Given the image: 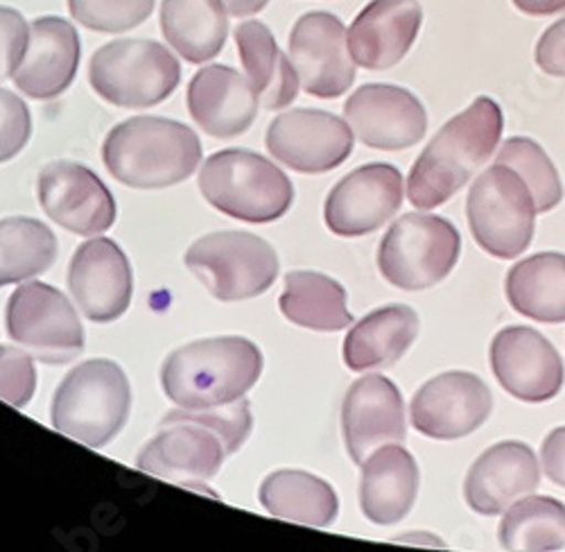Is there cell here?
<instances>
[{
	"instance_id": "cell-9",
	"label": "cell",
	"mask_w": 565,
	"mask_h": 552,
	"mask_svg": "<svg viewBox=\"0 0 565 552\" xmlns=\"http://www.w3.org/2000/svg\"><path fill=\"white\" fill-rule=\"evenodd\" d=\"M185 265L220 301H245L271 288L278 274L274 247L247 232H220L185 252Z\"/></svg>"
},
{
	"instance_id": "cell-32",
	"label": "cell",
	"mask_w": 565,
	"mask_h": 552,
	"mask_svg": "<svg viewBox=\"0 0 565 552\" xmlns=\"http://www.w3.org/2000/svg\"><path fill=\"white\" fill-rule=\"evenodd\" d=\"M57 258V238L34 217L0 220V288L49 272Z\"/></svg>"
},
{
	"instance_id": "cell-19",
	"label": "cell",
	"mask_w": 565,
	"mask_h": 552,
	"mask_svg": "<svg viewBox=\"0 0 565 552\" xmlns=\"http://www.w3.org/2000/svg\"><path fill=\"white\" fill-rule=\"evenodd\" d=\"M68 288L88 319L107 325L122 317L129 308L134 293L131 265L114 241H86L73 254Z\"/></svg>"
},
{
	"instance_id": "cell-18",
	"label": "cell",
	"mask_w": 565,
	"mask_h": 552,
	"mask_svg": "<svg viewBox=\"0 0 565 552\" xmlns=\"http://www.w3.org/2000/svg\"><path fill=\"white\" fill-rule=\"evenodd\" d=\"M353 134L373 150H407L428 129V114L407 88L394 84H364L344 103Z\"/></svg>"
},
{
	"instance_id": "cell-34",
	"label": "cell",
	"mask_w": 565,
	"mask_h": 552,
	"mask_svg": "<svg viewBox=\"0 0 565 552\" xmlns=\"http://www.w3.org/2000/svg\"><path fill=\"white\" fill-rule=\"evenodd\" d=\"M495 163L513 168L525 179L536 213H550L563 202V183L545 150L525 136H511L502 144Z\"/></svg>"
},
{
	"instance_id": "cell-14",
	"label": "cell",
	"mask_w": 565,
	"mask_h": 552,
	"mask_svg": "<svg viewBox=\"0 0 565 552\" xmlns=\"http://www.w3.org/2000/svg\"><path fill=\"white\" fill-rule=\"evenodd\" d=\"M493 396L487 383L470 372H446L423 385L409 405L412 426L430 439L452 442L487 424Z\"/></svg>"
},
{
	"instance_id": "cell-28",
	"label": "cell",
	"mask_w": 565,
	"mask_h": 552,
	"mask_svg": "<svg viewBox=\"0 0 565 552\" xmlns=\"http://www.w3.org/2000/svg\"><path fill=\"white\" fill-rule=\"evenodd\" d=\"M235 43L247 79L256 88L265 109H282L299 96V75L292 62L280 53L274 34L260 21H247L235 28Z\"/></svg>"
},
{
	"instance_id": "cell-20",
	"label": "cell",
	"mask_w": 565,
	"mask_h": 552,
	"mask_svg": "<svg viewBox=\"0 0 565 552\" xmlns=\"http://www.w3.org/2000/svg\"><path fill=\"white\" fill-rule=\"evenodd\" d=\"M342 428L347 450L360 467L381 446L405 442L407 426L401 390L381 374L355 381L344 396Z\"/></svg>"
},
{
	"instance_id": "cell-10",
	"label": "cell",
	"mask_w": 565,
	"mask_h": 552,
	"mask_svg": "<svg viewBox=\"0 0 565 552\" xmlns=\"http://www.w3.org/2000/svg\"><path fill=\"white\" fill-rule=\"evenodd\" d=\"M8 333L45 364L71 362L84 349V329L73 304L39 282L23 284L10 297Z\"/></svg>"
},
{
	"instance_id": "cell-37",
	"label": "cell",
	"mask_w": 565,
	"mask_h": 552,
	"mask_svg": "<svg viewBox=\"0 0 565 552\" xmlns=\"http://www.w3.org/2000/svg\"><path fill=\"white\" fill-rule=\"evenodd\" d=\"M32 118L28 105L8 88H0V163L14 159L30 141Z\"/></svg>"
},
{
	"instance_id": "cell-16",
	"label": "cell",
	"mask_w": 565,
	"mask_h": 552,
	"mask_svg": "<svg viewBox=\"0 0 565 552\" xmlns=\"http://www.w3.org/2000/svg\"><path fill=\"white\" fill-rule=\"evenodd\" d=\"M41 209L77 236H98L116 222V200L96 172L75 161L49 163L36 181Z\"/></svg>"
},
{
	"instance_id": "cell-42",
	"label": "cell",
	"mask_w": 565,
	"mask_h": 552,
	"mask_svg": "<svg viewBox=\"0 0 565 552\" xmlns=\"http://www.w3.org/2000/svg\"><path fill=\"white\" fill-rule=\"evenodd\" d=\"M231 17H252L267 8L269 0H222Z\"/></svg>"
},
{
	"instance_id": "cell-4",
	"label": "cell",
	"mask_w": 565,
	"mask_h": 552,
	"mask_svg": "<svg viewBox=\"0 0 565 552\" xmlns=\"http://www.w3.org/2000/svg\"><path fill=\"white\" fill-rule=\"evenodd\" d=\"M129 381L111 360L77 364L53 399V426L90 448L107 446L127 424Z\"/></svg>"
},
{
	"instance_id": "cell-8",
	"label": "cell",
	"mask_w": 565,
	"mask_h": 552,
	"mask_svg": "<svg viewBox=\"0 0 565 552\" xmlns=\"http://www.w3.org/2000/svg\"><path fill=\"white\" fill-rule=\"evenodd\" d=\"M461 254L457 226L433 213L398 217L379 250V269L392 286L418 293L441 284Z\"/></svg>"
},
{
	"instance_id": "cell-36",
	"label": "cell",
	"mask_w": 565,
	"mask_h": 552,
	"mask_svg": "<svg viewBox=\"0 0 565 552\" xmlns=\"http://www.w3.org/2000/svg\"><path fill=\"white\" fill-rule=\"evenodd\" d=\"M36 388V372L30 353L0 344V399L14 407L30 403Z\"/></svg>"
},
{
	"instance_id": "cell-6",
	"label": "cell",
	"mask_w": 565,
	"mask_h": 552,
	"mask_svg": "<svg viewBox=\"0 0 565 552\" xmlns=\"http://www.w3.org/2000/svg\"><path fill=\"white\" fill-rule=\"evenodd\" d=\"M466 215L476 243L495 258H518L534 241V198L525 179L509 166L493 163L476 179Z\"/></svg>"
},
{
	"instance_id": "cell-27",
	"label": "cell",
	"mask_w": 565,
	"mask_h": 552,
	"mask_svg": "<svg viewBox=\"0 0 565 552\" xmlns=\"http://www.w3.org/2000/svg\"><path fill=\"white\" fill-rule=\"evenodd\" d=\"M504 293L509 306L543 325L565 321V254L543 252L507 272Z\"/></svg>"
},
{
	"instance_id": "cell-13",
	"label": "cell",
	"mask_w": 565,
	"mask_h": 552,
	"mask_svg": "<svg viewBox=\"0 0 565 552\" xmlns=\"http://www.w3.org/2000/svg\"><path fill=\"white\" fill-rule=\"evenodd\" d=\"M355 134L335 114L321 109H295L271 120L267 150L288 168L321 174L340 168L353 152Z\"/></svg>"
},
{
	"instance_id": "cell-21",
	"label": "cell",
	"mask_w": 565,
	"mask_h": 552,
	"mask_svg": "<svg viewBox=\"0 0 565 552\" xmlns=\"http://www.w3.org/2000/svg\"><path fill=\"white\" fill-rule=\"evenodd\" d=\"M541 485L536 453L523 442H500L487 448L463 480L468 508L480 517H498Z\"/></svg>"
},
{
	"instance_id": "cell-40",
	"label": "cell",
	"mask_w": 565,
	"mask_h": 552,
	"mask_svg": "<svg viewBox=\"0 0 565 552\" xmlns=\"http://www.w3.org/2000/svg\"><path fill=\"white\" fill-rule=\"evenodd\" d=\"M541 463L547 480L565 489V426L554 428L545 437L541 446Z\"/></svg>"
},
{
	"instance_id": "cell-7",
	"label": "cell",
	"mask_w": 565,
	"mask_h": 552,
	"mask_svg": "<svg viewBox=\"0 0 565 552\" xmlns=\"http://www.w3.org/2000/svg\"><path fill=\"white\" fill-rule=\"evenodd\" d=\"M88 79L103 100L125 109H143L174 94L181 68L159 41L118 39L93 55Z\"/></svg>"
},
{
	"instance_id": "cell-38",
	"label": "cell",
	"mask_w": 565,
	"mask_h": 552,
	"mask_svg": "<svg viewBox=\"0 0 565 552\" xmlns=\"http://www.w3.org/2000/svg\"><path fill=\"white\" fill-rule=\"evenodd\" d=\"M30 43V25L14 8L0 6V82L14 77Z\"/></svg>"
},
{
	"instance_id": "cell-2",
	"label": "cell",
	"mask_w": 565,
	"mask_h": 552,
	"mask_svg": "<svg viewBox=\"0 0 565 552\" xmlns=\"http://www.w3.org/2000/svg\"><path fill=\"white\" fill-rule=\"evenodd\" d=\"M103 157L125 187L157 191L191 177L202 161V146L198 134L183 123L136 116L109 131Z\"/></svg>"
},
{
	"instance_id": "cell-30",
	"label": "cell",
	"mask_w": 565,
	"mask_h": 552,
	"mask_svg": "<svg viewBox=\"0 0 565 552\" xmlns=\"http://www.w3.org/2000/svg\"><path fill=\"white\" fill-rule=\"evenodd\" d=\"M260 502L276 519L312 528L333 526L340 512V500L331 485L312 474L292 469L265 478Z\"/></svg>"
},
{
	"instance_id": "cell-11",
	"label": "cell",
	"mask_w": 565,
	"mask_h": 552,
	"mask_svg": "<svg viewBox=\"0 0 565 552\" xmlns=\"http://www.w3.org/2000/svg\"><path fill=\"white\" fill-rule=\"evenodd\" d=\"M290 62L306 94L323 100L344 96L355 82L347 28L331 12L303 14L290 32Z\"/></svg>"
},
{
	"instance_id": "cell-39",
	"label": "cell",
	"mask_w": 565,
	"mask_h": 552,
	"mask_svg": "<svg viewBox=\"0 0 565 552\" xmlns=\"http://www.w3.org/2000/svg\"><path fill=\"white\" fill-rule=\"evenodd\" d=\"M536 64L552 77H565V19L541 34L536 43Z\"/></svg>"
},
{
	"instance_id": "cell-15",
	"label": "cell",
	"mask_w": 565,
	"mask_h": 552,
	"mask_svg": "<svg viewBox=\"0 0 565 552\" xmlns=\"http://www.w3.org/2000/svg\"><path fill=\"white\" fill-rule=\"evenodd\" d=\"M491 370L504 392L525 403L552 401L565 383V367L554 344L530 327H507L489 351Z\"/></svg>"
},
{
	"instance_id": "cell-35",
	"label": "cell",
	"mask_w": 565,
	"mask_h": 552,
	"mask_svg": "<svg viewBox=\"0 0 565 552\" xmlns=\"http://www.w3.org/2000/svg\"><path fill=\"white\" fill-rule=\"evenodd\" d=\"M73 19L96 32H127L146 23L154 12V0H68Z\"/></svg>"
},
{
	"instance_id": "cell-1",
	"label": "cell",
	"mask_w": 565,
	"mask_h": 552,
	"mask_svg": "<svg viewBox=\"0 0 565 552\" xmlns=\"http://www.w3.org/2000/svg\"><path fill=\"white\" fill-rule=\"evenodd\" d=\"M502 129V109L487 96L450 118L409 170V202L420 211H430L455 198L493 157Z\"/></svg>"
},
{
	"instance_id": "cell-5",
	"label": "cell",
	"mask_w": 565,
	"mask_h": 552,
	"mask_svg": "<svg viewBox=\"0 0 565 552\" xmlns=\"http://www.w3.org/2000/svg\"><path fill=\"white\" fill-rule=\"evenodd\" d=\"M200 191L217 211L252 224L274 222L288 213L295 189L288 174L252 150H222L206 159Z\"/></svg>"
},
{
	"instance_id": "cell-25",
	"label": "cell",
	"mask_w": 565,
	"mask_h": 552,
	"mask_svg": "<svg viewBox=\"0 0 565 552\" xmlns=\"http://www.w3.org/2000/svg\"><path fill=\"white\" fill-rule=\"evenodd\" d=\"M420 474L412 453L398 444L373 450L362 465L360 508L375 526L403 521L416 502Z\"/></svg>"
},
{
	"instance_id": "cell-29",
	"label": "cell",
	"mask_w": 565,
	"mask_h": 552,
	"mask_svg": "<svg viewBox=\"0 0 565 552\" xmlns=\"http://www.w3.org/2000/svg\"><path fill=\"white\" fill-rule=\"evenodd\" d=\"M222 0H163L161 30L168 45L191 64L217 57L228 36Z\"/></svg>"
},
{
	"instance_id": "cell-41",
	"label": "cell",
	"mask_w": 565,
	"mask_h": 552,
	"mask_svg": "<svg viewBox=\"0 0 565 552\" xmlns=\"http://www.w3.org/2000/svg\"><path fill=\"white\" fill-rule=\"evenodd\" d=\"M511 3L527 17H552L565 12V0H511Z\"/></svg>"
},
{
	"instance_id": "cell-26",
	"label": "cell",
	"mask_w": 565,
	"mask_h": 552,
	"mask_svg": "<svg viewBox=\"0 0 565 552\" xmlns=\"http://www.w3.org/2000/svg\"><path fill=\"white\" fill-rule=\"evenodd\" d=\"M418 336V315L405 304L369 312L344 338V362L351 372H373L396 364Z\"/></svg>"
},
{
	"instance_id": "cell-3",
	"label": "cell",
	"mask_w": 565,
	"mask_h": 552,
	"mask_svg": "<svg viewBox=\"0 0 565 552\" xmlns=\"http://www.w3.org/2000/svg\"><path fill=\"white\" fill-rule=\"evenodd\" d=\"M263 374V353L245 338H209L179 347L163 362L166 396L185 410L243 399Z\"/></svg>"
},
{
	"instance_id": "cell-12",
	"label": "cell",
	"mask_w": 565,
	"mask_h": 552,
	"mask_svg": "<svg viewBox=\"0 0 565 552\" xmlns=\"http://www.w3.org/2000/svg\"><path fill=\"white\" fill-rule=\"evenodd\" d=\"M226 455L222 437L181 407L168 414L161 433L138 453L136 467L179 485L206 482L222 469Z\"/></svg>"
},
{
	"instance_id": "cell-24",
	"label": "cell",
	"mask_w": 565,
	"mask_h": 552,
	"mask_svg": "<svg viewBox=\"0 0 565 552\" xmlns=\"http://www.w3.org/2000/svg\"><path fill=\"white\" fill-rule=\"evenodd\" d=\"M258 94L235 68L211 64L188 84V112L213 138L245 134L258 114Z\"/></svg>"
},
{
	"instance_id": "cell-23",
	"label": "cell",
	"mask_w": 565,
	"mask_h": 552,
	"mask_svg": "<svg viewBox=\"0 0 565 552\" xmlns=\"http://www.w3.org/2000/svg\"><path fill=\"white\" fill-rule=\"evenodd\" d=\"M77 68V30L62 17H41L30 25V43L14 73V84L28 98L53 100L73 84Z\"/></svg>"
},
{
	"instance_id": "cell-17",
	"label": "cell",
	"mask_w": 565,
	"mask_h": 552,
	"mask_svg": "<svg viewBox=\"0 0 565 552\" xmlns=\"http://www.w3.org/2000/svg\"><path fill=\"white\" fill-rule=\"evenodd\" d=\"M403 174L390 163H369L347 174L326 198L323 220L344 238L366 236L403 206Z\"/></svg>"
},
{
	"instance_id": "cell-31",
	"label": "cell",
	"mask_w": 565,
	"mask_h": 552,
	"mask_svg": "<svg viewBox=\"0 0 565 552\" xmlns=\"http://www.w3.org/2000/svg\"><path fill=\"white\" fill-rule=\"evenodd\" d=\"M278 304L292 325L312 331H344L353 321L347 290L319 272L286 274V290Z\"/></svg>"
},
{
	"instance_id": "cell-22",
	"label": "cell",
	"mask_w": 565,
	"mask_h": 552,
	"mask_svg": "<svg viewBox=\"0 0 565 552\" xmlns=\"http://www.w3.org/2000/svg\"><path fill=\"white\" fill-rule=\"evenodd\" d=\"M423 25L418 0H371L347 32L358 66L387 71L405 60Z\"/></svg>"
},
{
	"instance_id": "cell-33",
	"label": "cell",
	"mask_w": 565,
	"mask_h": 552,
	"mask_svg": "<svg viewBox=\"0 0 565 552\" xmlns=\"http://www.w3.org/2000/svg\"><path fill=\"white\" fill-rule=\"evenodd\" d=\"M498 534L507 550H561L565 548V502L523 496L504 510Z\"/></svg>"
}]
</instances>
